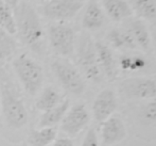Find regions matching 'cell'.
Returning a JSON list of instances; mask_svg holds the SVG:
<instances>
[{"instance_id":"6","label":"cell","mask_w":156,"mask_h":146,"mask_svg":"<svg viewBox=\"0 0 156 146\" xmlns=\"http://www.w3.org/2000/svg\"><path fill=\"white\" fill-rule=\"evenodd\" d=\"M48 39L55 54L62 57H71L74 52L76 34L71 26L58 23L49 26Z\"/></svg>"},{"instance_id":"26","label":"cell","mask_w":156,"mask_h":146,"mask_svg":"<svg viewBox=\"0 0 156 146\" xmlns=\"http://www.w3.org/2000/svg\"><path fill=\"white\" fill-rule=\"evenodd\" d=\"M51 146H74L72 140H70L69 138H60L55 139L54 142L52 143Z\"/></svg>"},{"instance_id":"17","label":"cell","mask_w":156,"mask_h":146,"mask_svg":"<svg viewBox=\"0 0 156 146\" xmlns=\"http://www.w3.org/2000/svg\"><path fill=\"white\" fill-rule=\"evenodd\" d=\"M106 39L116 49H129L134 50L137 48L133 36L127 30L114 28L107 33Z\"/></svg>"},{"instance_id":"11","label":"cell","mask_w":156,"mask_h":146,"mask_svg":"<svg viewBox=\"0 0 156 146\" xmlns=\"http://www.w3.org/2000/svg\"><path fill=\"white\" fill-rule=\"evenodd\" d=\"M126 137V128L122 119L111 116L101 124V138L104 146H113L122 142Z\"/></svg>"},{"instance_id":"15","label":"cell","mask_w":156,"mask_h":146,"mask_svg":"<svg viewBox=\"0 0 156 146\" xmlns=\"http://www.w3.org/2000/svg\"><path fill=\"white\" fill-rule=\"evenodd\" d=\"M127 31L131 33L137 47L144 51H149L151 44V36L146 24L139 18L132 19L127 25Z\"/></svg>"},{"instance_id":"3","label":"cell","mask_w":156,"mask_h":146,"mask_svg":"<svg viewBox=\"0 0 156 146\" xmlns=\"http://www.w3.org/2000/svg\"><path fill=\"white\" fill-rule=\"evenodd\" d=\"M13 68L26 92L30 96H35L44 84L43 67L35 60L23 54L13 61Z\"/></svg>"},{"instance_id":"22","label":"cell","mask_w":156,"mask_h":146,"mask_svg":"<svg viewBox=\"0 0 156 146\" xmlns=\"http://www.w3.org/2000/svg\"><path fill=\"white\" fill-rule=\"evenodd\" d=\"M0 27H2L11 35L16 34L14 12L3 0H0Z\"/></svg>"},{"instance_id":"12","label":"cell","mask_w":156,"mask_h":146,"mask_svg":"<svg viewBox=\"0 0 156 146\" xmlns=\"http://www.w3.org/2000/svg\"><path fill=\"white\" fill-rule=\"evenodd\" d=\"M94 47L101 72L106 76L108 80H115L118 76V64L113 51L106 44L99 41L94 42Z\"/></svg>"},{"instance_id":"16","label":"cell","mask_w":156,"mask_h":146,"mask_svg":"<svg viewBox=\"0 0 156 146\" xmlns=\"http://www.w3.org/2000/svg\"><path fill=\"white\" fill-rule=\"evenodd\" d=\"M69 99H65L56 107L44 112L39 119V128L54 127L55 125H58L60 122L63 121L64 116L69 110Z\"/></svg>"},{"instance_id":"23","label":"cell","mask_w":156,"mask_h":146,"mask_svg":"<svg viewBox=\"0 0 156 146\" xmlns=\"http://www.w3.org/2000/svg\"><path fill=\"white\" fill-rule=\"evenodd\" d=\"M17 49V43L12 35L0 27V60L12 57Z\"/></svg>"},{"instance_id":"18","label":"cell","mask_w":156,"mask_h":146,"mask_svg":"<svg viewBox=\"0 0 156 146\" xmlns=\"http://www.w3.org/2000/svg\"><path fill=\"white\" fill-rule=\"evenodd\" d=\"M62 101V95L58 93L56 88H54L53 87H47L41 91V95L35 103V106L38 110L45 112L56 107Z\"/></svg>"},{"instance_id":"24","label":"cell","mask_w":156,"mask_h":146,"mask_svg":"<svg viewBox=\"0 0 156 146\" xmlns=\"http://www.w3.org/2000/svg\"><path fill=\"white\" fill-rule=\"evenodd\" d=\"M138 116L146 125L156 124V100H152L142 106L138 112Z\"/></svg>"},{"instance_id":"25","label":"cell","mask_w":156,"mask_h":146,"mask_svg":"<svg viewBox=\"0 0 156 146\" xmlns=\"http://www.w3.org/2000/svg\"><path fill=\"white\" fill-rule=\"evenodd\" d=\"M81 146H99V139H98V136H97L96 130L90 128V129L87 131L86 136H85Z\"/></svg>"},{"instance_id":"7","label":"cell","mask_w":156,"mask_h":146,"mask_svg":"<svg viewBox=\"0 0 156 146\" xmlns=\"http://www.w3.org/2000/svg\"><path fill=\"white\" fill-rule=\"evenodd\" d=\"M84 0H49L44 4L43 14L48 19L65 23L72 19L84 6Z\"/></svg>"},{"instance_id":"19","label":"cell","mask_w":156,"mask_h":146,"mask_svg":"<svg viewBox=\"0 0 156 146\" xmlns=\"http://www.w3.org/2000/svg\"><path fill=\"white\" fill-rule=\"evenodd\" d=\"M56 129L54 127L41 128L38 130H33L29 134L28 143L30 146H49L56 139Z\"/></svg>"},{"instance_id":"21","label":"cell","mask_w":156,"mask_h":146,"mask_svg":"<svg viewBox=\"0 0 156 146\" xmlns=\"http://www.w3.org/2000/svg\"><path fill=\"white\" fill-rule=\"evenodd\" d=\"M118 65L123 72H140L147 68L148 60L139 54H134V56L125 54L120 57Z\"/></svg>"},{"instance_id":"27","label":"cell","mask_w":156,"mask_h":146,"mask_svg":"<svg viewBox=\"0 0 156 146\" xmlns=\"http://www.w3.org/2000/svg\"><path fill=\"white\" fill-rule=\"evenodd\" d=\"M3 1L5 2V3L8 4L11 9H13V10H14V9L18 6V3H19V1H20V0H3Z\"/></svg>"},{"instance_id":"1","label":"cell","mask_w":156,"mask_h":146,"mask_svg":"<svg viewBox=\"0 0 156 146\" xmlns=\"http://www.w3.org/2000/svg\"><path fill=\"white\" fill-rule=\"evenodd\" d=\"M13 12L20 42L33 52L43 54L46 50V35L38 13L26 0H20Z\"/></svg>"},{"instance_id":"20","label":"cell","mask_w":156,"mask_h":146,"mask_svg":"<svg viewBox=\"0 0 156 146\" xmlns=\"http://www.w3.org/2000/svg\"><path fill=\"white\" fill-rule=\"evenodd\" d=\"M132 10L144 21H156V0H133Z\"/></svg>"},{"instance_id":"8","label":"cell","mask_w":156,"mask_h":146,"mask_svg":"<svg viewBox=\"0 0 156 146\" xmlns=\"http://www.w3.org/2000/svg\"><path fill=\"white\" fill-rule=\"evenodd\" d=\"M120 91L126 98L153 99L156 97V80L147 77H134L120 83Z\"/></svg>"},{"instance_id":"28","label":"cell","mask_w":156,"mask_h":146,"mask_svg":"<svg viewBox=\"0 0 156 146\" xmlns=\"http://www.w3.org/2000/svg\"><path fill=\"white\" fill-rule=\"evenodd\" d=\"M154 41H155V46H156V31H155V34H154Z\"/></svg>"},{"instance_id":"9","label":"cell","mask_w":156,"mask_h":146,"mask_svg":"<svg viewBox=\"0 0 156 146\" xmlns=\"http://www.w3.org/2000/svg\"><path fill=\"white\" fill-rule=\"evenodd\" d=\"M89 121L90 114L85 105L76 103L72 106L64 116L61 129L69 137H76L88 125Z\"/></svg>"},{"instance_id":"2","label":"cell","mask_w":156,"mask_h":146,"mask_svg":"<svg viewBox=\"0 0 156 146\" xmlns=\"http://www.w3.org/2000/svg\"><path fill=\"white\" fill-rule=\"evenodd\" d=\"M0 99L6 125L11 129H21L25 127L29 119L27 107L3 69H0Z\"/></svg>"},{"instance_id":"10","label":"cell","mask_w":156,"mask_h":146,"mask_svg":"<svg viewBox=\"0 0 156 146\" xmlns=\"http://www.w3.org/2000/svg\"><path fill=\"white\" fill-rule=\"evenodd\" d=\"M117 97L112 88L102 90L93 103V114L96 122L102 124L108 117L113 116L114 112L117 109Z\"/></svg>"},{"instance_id":"14","label":"cell","mask_w":156,"mask_h":146,"mask_svg":"<svg viewBox=\"0 0 156 146\" xmlns=\"http://www.w3.org/2000/svg\"><path fill=\"white\" fill-rule=\"evenodd\" d=\"M102 6L107 16L116 23L124 21L133 14L131 6L125 0H102Z\"/></svg>"},{"instance_id":"4","label":"cell","mask_w":156,"mask_h":146,"mask_svg":"<svg viewBox=\"0 0 156 146\" xmlns=\"http://www.w3.org/2000/svg\"><path fill=\"white\" fill-rule=\"evenodd\" d=\"M78 63L86 79L94 83H99L102 79V72L98 63L94 42L88 34H83L79 42Z\"/></svg>"},{"instance_id":"13","label":"cell","mask_w":156,"mask_h":146,"mask_svg":"<svg viewBox=\"0 0 156 146\" xmlns=\"http://www.w3.org/2000/svg\"><path fill=\"white\" fill-rule=\"evenodd\" d=\"M105 24V13L97 0H89L84 11L82 26L84 29L96 31L103 27Z\"/></svg>"},{"instance_id":"5","label":"cell","mask_w":156,"mask_h":146,"mask_svg":"<svg viewBox=\"0 0 156 146\" xmlns=\"http://www.w3.org/2000/svg\"><path fill=\"white\" fill-rule=\"evenodd\" d=\"M51 69L62 87L72 95H82L85 92V80L78 68L63 59H55L51 62Z\"/></svg>"}]
</instances>
